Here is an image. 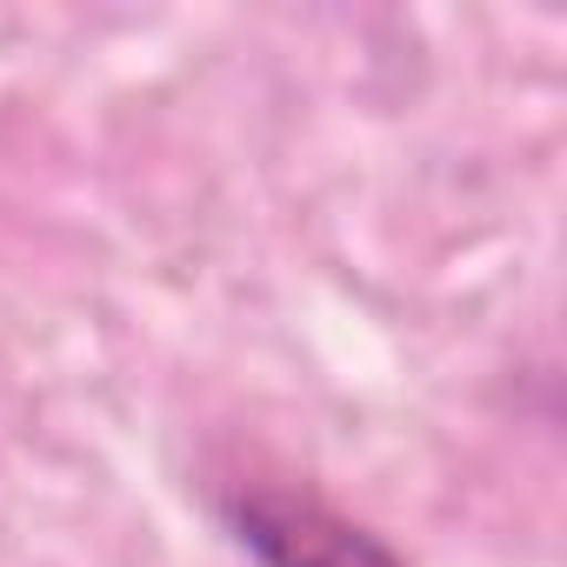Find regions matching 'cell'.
Instances as JSON below:
<instances>
[{
    "label": "cell",
    "mask_w": 567,
    "mask_h": 567,
    "mask_svg": "<svg viewBox=\"0 0 567 567\" xmlns=\"http://www.w3.org/2000/svg\"><path fill=\"white\" fill-rule=\"evenodd\" d=\"M207 514L254 567H414L381 527L295 481H220Z\"/></svg>",
    "instance_id": "6da1fadb"
}]
</instances>
